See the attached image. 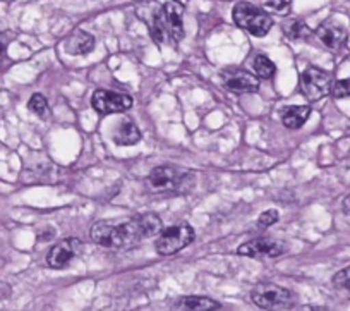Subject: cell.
<instances>
[{
	"label": "cell",
	"instance_id": "1",
	"mask_svg": "<svg viewBox=\"0 0 350 311\" xmlns=\"http://www.w3.org/2000/svg\"><path fill=\"white\" fill-rule=\"evenodd\" d=\"M163 231L161 219L154 214H144L131 221L116 224L110 221H100L90 229V238L102 248H127L141 239L153 238Z\"/></svg>",
	"mask_w": 350,
	"mask_h": 311
},
{
	"label": "cell",
	"instance_id": "2",
	"mask_svg": "<svg viewBox=\"0 0 350 311\" xmlns=\"http://www.w3.org/2000/svg\"><path fill=\"white\" fill-rule=\"evenodd\" d=\"M184 5L177 0H168L167 4L154 14L151 25V35L154 42L175 45L184 38L183 26Z\"/></svg>",
	"mask_w": 350,
	"mask_h": 311
},
{
	"label": "cell",
	"instance_id": "3",
	"mask_svg": "<svg viewBox=\"0 0 350 311\" xmlns=\"http://www.w3.org/2000/svg\"><path fill=\"white\" fill-rule=\"evenodd\" d=\"M146 186L151 192H158V195L189 191L194 186V172L170 167V165H160L148 174Z\"/></svg>",
	"mask_w": 350,
	"mask_h": 311
},
{
	"label": "cell",
	"instance_id": "4",
	"mask_svg": "<svg viewBox=\"0 0 350 311\" xmlns=\"http://www.w3.org/2000/svg\"><path fill=\"white\" fill-rule=\"evenodd\" d=\"M232 18L239 28L245 29L254 36L268 35V32L273 26V21L267 11H262L258 5H252L249 2H239L234 8Z\"/></svg>",
	"mask_w": 350,
	"mask_h": 311
},
{
	"label": "cell",
	"instance_id": "5",
	"mask_svg": "<svg viewBox=\"0 0 350 311\" xmlns=\"http://www.w3.org/2000/svg\"><path fill=\"white\" fill-rule=\"evenodd\" d=\"M194 239H196V232L189 224L172 225L158 234V239L154 241V249L158 255L170 256L193 245Z\"/></svg>",
	"mask_w": 350,
	"mask_h": 311
},
{
	"label": "cell",
	"instance_id": "6",
	"mask_svg": "<svg viewBox=\"0 0 350 311\" xmlns=\"http://www.w3.org/2000/svg\"><path fill=\"white\" fill-rule=\"evenodd\" d=\"M332 74L319 67H308L301 74V91L308 100L318 101L332 93Z\"/></svg>",
	"mask_w": 350,
	"mask_h": 311
},
{
	"label": "cell",
	"instance_id": "7",
	"mask_svg": "<svg viewBox=\"0 0 350 311\" xmlns=\"http://www.w3.org/2000/svg\"><path fill=\"white\" fill-rule=\"evenodd\" d=\"M92 107L98 114H103V116L126 112V110H129L133 107V98L126 93L96 90L92 97Z\"/></svg>",
	"mask_w": 350,
	"mask_h": 311
},
{
	"label": "cell",
	"instance_id": "8",
	"mask_svg": "<svg viewBox=\"0 0 350 311\" xmlns=\"http://www.w3.org/2000/svg\"><path fill=\"white\" fill-rule=\"evenodd\" d=\"M252 303L258 308H277L282 304H288L292 301V293L277 284H259L251 290Z\"/></svg>",
	"mask_w": 350,
	"mask_h": 311
},
{
	"label": "cell",
	"instance_id": "9",
	"mask_svg": "<svg viewBox=\"0 0 350 311\" xmlns=\"http://www.w3.org/2000/svg\"><path fill=\"white\" fill-rule=\"evenodd\" d=\"M285 251H287L285 242L270 238L251 239V241L244 242L237 248L239 255L249 256V258H278Z\"/></svg>",
	"mask_w": 350,
	"mask_h": 311
},
{
	"label": "cell",
	"instance_id": "10",
	"mask_svg": "<svg viewBox=\"0 0 350 311\" xmlns=\"http://www.w3.org/2000/svg\"><path fill=\"white\" fill-rule=\"evenodd\" d=\"M81 249H83L81 239H64V241L57 242V245L50 249L49 255H46V263H49V266H52V269H64V266H67L72 262L74 256L79 255Z\"/></svg>",
	"mask_w": 350,
	"mask_h": 311
},
{
	"label": "cell",
	"instance_id": "11",
	"mask_svg": "<svg viewBox=\"0 0 350 311\" xmlns=\"http://www.w3.org/2000/svg\"><path fill=\"white\" fill-rule=\"evenodd\" d=\"M224 83L225 86L230 91L237 95L244 93H254L259 90V79L256 74L247 73V71L241 69H232L224 74Z\"/></svg>",
	"mask_w": 350,
	"mask_h": 311
},
{
	"label": "cell",
	"instance_id": "12",
	"mask_svg": "<svg viewBox=\"0 0 350 311\" xmlns=\"http://www.w3.org/2000/svg\"><path fill=\"white\" fill-rule=\"evenodd\" d=\"M95 49V38L83 29H76L70 33L64 42V50L69 55H86Z\"/></svg>",
	"mask_w": 350,
	"mask_h": 311
},
{
	"label": "cell",
	"instance_id": "13",
	"mask_svg": "<svg viewBox=\"0 0 350 311\" xmlns=\"http://www.w3.org/2000/svg\"><path fill=\"white\" fill-rule=\"evenodd\" d=\"M316 35H318L319 42H321L323 45L328 47V49L332 50L342 49L343 43H345L347 40L345 29L340 25H335V23H323L318 28V32H316Z\"/></svg>",
	"mask_w": 350,
	"mask_h": 311
},
{
	"label": "cell",
	"instance_id": "14",
	"mask_svg": "<svg viewBox=\"0 0 350 311\" xmlns=\"http://www.w3.org/2000/svg\"><path fill=\"white\" fill-rule=\"evenodd\" d=\"M112 140L117 147H131L141 140V131L131 119L120 121L112 133Z\"/></svg>",
	"mask_w": 350,
	"mask_h": 311
},
{
	"label": "cell",
	"instance_id": "15",
	"mask_svg": "<svg viewBox=\"0 0 350 311\" xmlns=\"http://www.w3.org/2000/svg\"><path fill=\"white\" fill-rule=\"evenodd\" d=\"M309 114H311V107L308 105H291L285 107L282 110V123L288 129H299L306 124Z\"/></svg>",
	"mask_w": 350,
	"mask_h": 311
},
{
	"label": "cell",
	"instance_id": "16",
	"mask_svg": "<svg viewBox=\"0 0 350 311\" xmlns=\"http://www.w3.org/2000/svg\"><path fill=\"white\" fill-rule=\"evenodd\" d=\"M221 304L217 301L210 299L204 296H186L180 297L175 303V310H194V311H210V310H220Z\"/></svg>",
	"mask_w": 350,
	"mask_h": 311
},
{
	"label": "cell",
	"instance_id": "17",
	"mask_svg": "<svg viewBox=\"0 0 350 311\" xmlns=\"http://www.w3.org/2000/svg\"><path fill=\"white\" fill-rule=\"evenodd\" d=\"M252 71L261 79H270V77L275 76L277 66L267 55H256L254 60H252Z\"/></svg>",
	"mask_w": 350,
	"mask_h": 311
},
{
	"label": "cell",
	"instance_id": "18",
	"mask_svg": "<svg viewBox=\"0 0 350 311\" xmlns=\"http://www.w3.org/2000/svg\"><path fill=\"white\" fill-rule=\"evenodd\" d=\"M284 32L285 35L291 36L292 40H299V38L304 40L311 36V32H309L308 25H306L304 21H299V19H292V21L285 23Z\"/></svg>",
	"mask_w": 350,
	"mask_h": 311
},
{
	"label": "cell",
	"instance_id": "19",
	"mask_svg": "<svg viewBox=\"0 0 350 311\" xmlns=\"http://www.w3.org/2000/svg\"><path fill=\"white\" fill-rule=\"evenodd\" d=\"M28 109L33 114H36L38 117H43L49 112V103H46V98L42 93H35L28 101Z\"/></svg>",
	"mask_w": 350,
	"mask_h": 311
},
{
	"label": "cell",
	"instance_id": "20",
	"mask_svg": "<svg viewBox=\"0 0 350 311\" xmlns=\"http://www.w3.org/2000/svg\"><path fill=\"white\" fill-rule=\"evenodd\" d=\"M332 93L335 98H347L350 97V77L349 79H340L333 84Z\"/></svg>",
	"mask_w": 350,
	"mask_h": 311
},
{
	"label": "cell",
	"instance_id": "21",
	"mask_svg": "<svg viewBox=\"0 0 350 311\" xmlns=\"http://www.w3.org/2000/svg\"><path fill=\"white\" fill-rule=\"evenodd\" d=\"M333 284H335L336 287H342V289L350 290V266L336 272L335 275H333Z\"/></svg>",
	"mask_w": 350,
	"mask_h": 311
},
{
	"label": "cell",
	"instance_id": "22",
	"mask_svg": "<svg viewBox=\"0 0 350 311\" xmlns=\"http://www.w3.org/2000/svg\"><path fill=\"white\" fill-rule=\"evenodd\" d=\"M277 222H278V212L277 210L262 212L261 217L258 219V224L261 225V227H271V225L277 224Z\"/></svg>",
	"mask_w": 350,
	"mask_h": 311
},
{
	"label": "cell",
	"instance_id": "23",
	"mask_svg": "<svg viewBox=\"0 0 350 311\" xmlns=\"http://www.w3.org/2000/svg\"><path fill=\"white\" fill-rule=\"evenodd\" d=\"M292 0H267V9L278 12V14H284L291 8Z\"/></svg>",
	"mask_w": 350,
	"mask_h": 311
},
{
	"label": "cell",
	"instance_id": "24",
	"mask_svg": "<svg viewBox=\"0 0 350 311\" xmlns=\"http://www.w3.org/2000/svg\"><path fill=\"white\" fill-rule=\"evenodd\" d=\"M342 206H343V212H345V214H349V215H350V195H349V196H345V198H343Z\"/></svg>",
	"mask_w": 350,
	"mask_h": 311
},
{
	"label": "cell",
	"instance_id": "25",
	"mask_svg": "<svg viewBox=\"0 0 350 311\" xmlns=\"http://www.w3.org/2000/svg\"><path fill=\"white\" fill-rule=\"evenodd\" d=\"M4 59H5V45L2 42H0V69H2V64H4Z\"/></svg>",
	"mask_w": 350,
	"mask_h": 311
}]
</instances>
